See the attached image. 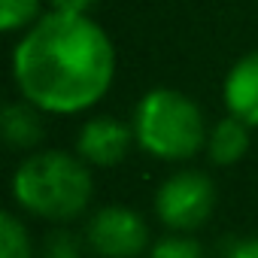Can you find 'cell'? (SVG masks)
Segmentation results:
<instances>
[{
    "mask_svg": "<svg viewBox=\"0 0 258 258\" xmlns=\"http://www.w3.org/2000/svg\"><path fill=\"white\" fill-rule=\"evenodd\" d=\"M115 79V46L91 16L43 13L13 49V82L46 115L91 109Z\"/></svg>",
    "mask_w": 258,
    "mask_h": 258,
    "instance_id": "6da1fadb",
    "label": "cell"
},
{
    "mask_svg": "<svg viewBox=\"0 0 258 258\" xmlns=\"http://www.w3.org/2000/svg\"><path fill=\"white\" fill-rule=\"evenodd\" d=\"M94 195L91 167L64 149H37L13 173V201L22 213L67 225L79 219Z\"/></svg>",
    "mask_w": 258,
    "mask_h": 258,
    "instance_id": "7a4b0ae2",
    "label": "cell"
},
{
    "mask_svg": "<svg viewBox=\"0 0 258 258\" xmlns=\"http://www.w3.org/2000/svg\"><path fill=\"white\" fill-rule=\"evenodd\" d=\"M134 140L158 161H188L207 149V121L201 106L176 88H152L134 106Z\"/></svg>",
    "mask_w": 258,
    "mask_h": 258,
    "instance_id": "3957f363",
    "label": "cell"
},
{
    "mask_svg": "<svg viewBox=\"0 0 258 258\" xmlns=\"http://www.w3.org/2000/svg\"><path fill=\"white\" fill-rule=\"evenodd\" d=\"M216 210V185L201 170H176L155 191V216L164 228L191 234Z\"/></svg>",
    "mask_w": 258,
    "mask_h": 258,
    "instance_id": "277c9868",
    "label": "cell"
},
{
    "mask_svg": "<svg viewBox=\"0 0 258 258\" xmlns=\"http://www.w3.org/2000/svg\"><path fill=\"white\" fill-rule=\"evenodd\" d=\"M85 246L97 258H140L149 246V225L131 207H100L85 222Z\"/></svg>",
    "mask_w": 258,
    "mask_h": 258,
    "instance_id": "5b68a950",
    "label": "cell"
},
{
    "mask_svg": "<svg viewBox=\"0 0 258 258\" xmlns=\"http://www.w3.org/2000/svg\"><path fill=\"white\" fill-rule=\"evenodd\" d=\"M134 140V127L115 115H91L76 134V155L88 167H115L127 158Z\"/></svg>",
    "mask_w": 258,
    "mask_h": 258,
    "instance_id": "8992f818",
    "label": "cell"
},
{
    "mask_svg": "<svg viewBox=\"0 0 258 258\" xmlns=\"http://www.w3.org/2000/svg\"><path fill=\"white\" fill-rule=\"evenodd\" d=\"M222 97L228 115L246 121L249 127H258V49L234 61L222 82Z\"/></svg>",
    "mask_w": 258,
    "mask_h": 258,
    "instance_id": "52a82bcc",
    "label": "cell"
},
{
    "mask_svg": "<svg viewBox=\"0 0 258 258\" xmlns=\"http://www.w3.org/2000/svg\"><path fill=\"white\" fill-rule=\"evenodd\" d=\"M43 109L34 106L31 100H13L0 112V131L10 149H22V152H37V146L46 137V121H43Z\"/></svg>",
    "mask_w": 258,
    "mask_h": 258,
    "instance_id": "ba28073f",
    "label": "cell"
},
{
    "mask_svg": "<svg viewBox=\"0 0 258 258\" xmlns=\"http://www.w3.org/2000/svg\"><path fill=\"white\" fill-rule=\"evenodd\" d=\"M249 131L252 127L234 115H225L219 118L216 124H210L207 131V158L216 164V167H231L237 164L246 152H249Z\"/></svg>",
    "mask_w": 258,
    "mask_h": 258,
    "instance_id": "9c48e42d",
    "label": "cell"
},
{
    "mask_svg": "<svg viewBox=\"0 0 258 258\" xmlns=\"http://www.w3.org/2000/svg\"><path fill=\"white\" fill-rule=\"evenodd\" d=\"M0 258H37V246L16 213H0Z\"/></svg>",
    "mask_w": 258,
    "mask_h": 258,
    "instance_id": "30bf717a",
    "label": "cell"
},
{
    "mask_svg": "<svg viewBox=\"0 0 258 258\" xmlns=\"http://www.w3.org/2000/svg\"><path fill=\"white\" fill-rule=\"evenodd\" d=\"M37 19H43V0H0V31L4 34L28 31Z\"/></svg>",
    "mask_w": 258,
    "mask_h": 258,
    "instance_id": "8fae6325",
    "label": "cell"
},
{
    "mask_svg": "<svg viewBox=\"0 0 258 258\" xmlns=\"http://www.w3.org/2000/svg\"><path fill=\"white\" fill-rule=\"evenodd\" d=\"M85 237L67 231V228H55L43 237L40 249H37V258H82L85 255Z\"/></svg>",
    "mask_w": 258,
    "mask_h": 258,
    "instance_id": "7c38bea8",
    "label": "cell"
},
{
    "mask_svg": "<svg viewBox=\"0 0 258 258\" xmlns=\"http://www.w3.org/2000/svg\"><path fill=\"white\" fill-rule=\"evenodd\" d=\"M149 258H207V252L195 237L170 231L167 237H161L149 246Z\"/></svg>",
    "mask_w": 258,
    "mask_h": 258,
    "instance_id": "4fadbf2b",
    "label": "cell"
},
{
    "mask_svg": "<svg viewBox=\"0 0 258 258\" xmlns=\"http://www.w3.org/2000/svg\"><path fill=\"white\" fill-rule=\"evenodd\" d=\"M225 258H258V237H240L228 246Z\"/></svg>",
    "mask_w": 258,
    "mask_h": 258,
    "instance_id": "5bb4252c",
    "label": "cell"
},
{
    "mask_svg": "<svg viewBox=\"0 0 258 258\" xmlns=\"http://www.w3.org/2000/svg\"><path fill=\"white\" fill-rule=\"evenodd\" d=\"M52 13H70V16H88L94 0H49Z\"/></svg>",
    "mask_w": 258,
    "mask_h": 258,
    "instance_id": "9a60e30c",
    "label": "cell"
}]
</instances>
